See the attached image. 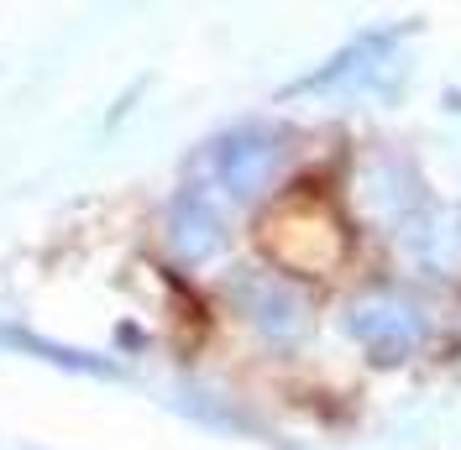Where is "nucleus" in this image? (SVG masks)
Returning <instances> with one entry per match:
<instances>
[{"instance_id":"7ed1b4c3","label":"nucleus","mask_w":461,"mask_h":450,"mask_svg":"<svg viewBox=\"0 0 461 450\" xmlns=\"http://www.w3.org/2000/svg\"><path fill=\"white\" fill-rule=\"evenodd\" d=\"M230 299L241 304V314L258 325L262 336H273V340H294V336H304V325H310V310H304L299 288L273 278V273H241L230 283Z\"/></svg>"},{"instance_id":"20e7f679","label":"nucleus","mask_w":461,"mask_h":450,"mask_svg":"<svg viewBox=\"0 0 461 450\" xmlns=\"http://www.w3.org/2000/svg\"><path fill=\"white\" fill-rule=\"evenodd\" d=\"M168 247L184 262H204L226 247V220L215 210L210 189H184L168 210Z\"/></svg>"},{"instance_id":"f03ea898","label":"nucleus","mask_w":461,"mask_h":450,"mask_svg":"<svg viewBox=\"0 0 461 450\" xmlns=\"http://www.w3.org/2000/svg\"><path fill=\"white\" fill-rule=\"evenodd\" d=\"M351 336L367 346L373 362H403L425 340V320L399 293H367L351 304Z\"/></svg>"},{"instance_id":"f257e3e1","label":"nucleus","mask_w":461,"mask_h":450,"mask_svg":"<svg viewBox=\"0 0 461 450\" xmlns=\"http://www.w3.org/2000/svg\"><path fill=\"white\" fill-rule=\"evenodd\" d=\"M284 163V137L273 126H236L221 141H210V178L230 199H258Z\"/></svg>"}]
</instances>
